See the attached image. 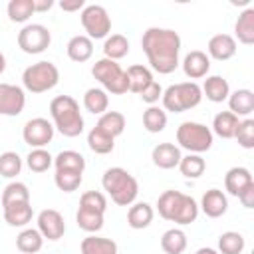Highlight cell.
<instances>
[{
  "mask_svg": "<svg viewBox=\"0 0 254 254\" xmlns=\"http://www.w3.org/2000/svg\"><path fill=\"white\" fill-rule=\"evenodd\" d=\"M141 48L151 67L163 75L179 67L181 36L171 28H147L141 38Z\"/></svg>",
  "mask_w": 254,
  "mask_h": 254,
  "instance_id": "6da1fadb",
  "label": "cell"
},
{
  "mask_svg": "<svg viewBox=\"0 0 254 254\" xmlns=\"http://www.w3.org/2000/svg\"><path fill=\"white\" fill-rule=\"evenodd\" d=\"M157 210L165 220L187 226L196 220L198 204L192 196L183 194L181 190H165L157 200Z\"/></svg>",
  "mask_w": 254,
  "mask_h": 254,
  "instance_id": "7a4b0ae2",
  "label": "cell"
},
{
  "mask_svg": "<svg viewBox=\"0 0 254 254\" xmlns=\"http://www.w3.org/2000/svg\"><path fill=\"white\" fill-rule=\"evenodd\" d=\"M50 115L54 121V129H58L64 137H77L83 133V117L79 111V103L71 95H58L50 103Z\"/></svg>",
  "mask_w": 254,
  "mask_h": 254,
  "instance_id": "3957f363",
  "label": "cell"
},
{
  "mask_svg": "<svg viewBox=\"0 0 254 254\" xmlns=\"http://www.w3.org/2000/svg\"><path fill=\"white\" fill-rule=\"evenodd\" d=\"M103 190L111 196V200L119 206H131L139 194V183L137 179L127 173L123 167H111L101 177Z\"/></svg>",
  "mask_w": 254,
  "mask_h": 254,
  "instance_id": "277c9868",
  "label": "cell"
},
{
  "mask_svg": "<svg viewBox=\"0 0 254 254\" xmlns=\"http://www.w3.org/2000/svg\"><path fill=\"white\" fill-rule=\"evenodd\" d=\"M161 99H163L165 111L183 113V111L192 109V107H196L200 103L202 91H200V85L196 81H181V83L169 85L163 91Z\"/></svg>",
  "mask_w": 254,
  "mask_h": 254,
  "instance_id": "5b68a950",
  "label": "cell"
},
{
  "mask_svg": "<svg viewBox=\"0 0 254 254\" xmlns=\"http://www.w3.org/2000/svg\"><path fill=\"white\" fill-rule=\"evenodd\" d=\"M58 81H60V69L56 67V64H52L48 60H42V62L28 65L22 73L24 89H28L30 93L50 91L58 85Z\"/></svg>",
  "mask_w": 254,
  "mask_h": 254,
  "instance_id": "8992f818",
  "label": "cell"
},
{
  "mask_svg": "<svg viewBox=\"0 0 254 254\" xmlns=\"http://www.w3.org/2000/svg\"><path fill=\"white\" fill-rule=\"evenodd\" d=\"M91 75L103 85L105 91L113 93V95H123L129 91V81H127V73L121 69V65L113 60L101 58L93 64L91 67Z\"/></svg>",
  "mask_w": 254,
  "mask_h": 254,
  "instance_id": "52a82bcc",
  "label": "cell"
},
{
  "mask_svg": "<svg viewBox=\"0 0 254 254\" xmlns=\"http://www.w3.org/2000/svg\"><path fill=\"white\" fill-rule=\"evenodd\" d=\"M212 139H214L212 131L202 123L185 121L177 127V143H179V147L187 149L189 153L200 155V153L208 151L212 147Z\"/></svg>",
  "mask_w": 254,
  "mask_h": 254,
  "instance_id": "ba28073f",
  "label": "cell"
},
{
  "mask_svg": "<svg viewBox=\"0 0 254 254\" xmlns=\"http://www.w3.org/2000/svg\"><path fill=\"white\" fill-rule=\"evenodd\" d=\"M79 20L89 40L107 38V34L111 32V18L107 10L99 4H85V8L79 14Z\"/></svg>",
  "mask_w": 254,
  "mask_h": 254,
  "instance_id": "9c48e42d",
  "label": "cell"
},
{
  "mask_svg": "<svg viewBox=\"0 0 254 254\" xmlns=\"http://www.w3.org/2000/svg\"><path fill=\"white\" fill-rule=\"evenodd\" d=\"M52 34L44 24H26L18 32V48L24 54H42L50 48Z\"/></svg>",
  "mask_w": 254,
  "mask_h": 254,
  "instance_id": "30bf717a",
  "label": "cell"
},
{
  "mask_svg": "<svg viewBox=\"0 0 254 254\" xmlns=\"http://www.w3.org/2000/svg\"><path fill=\"white\" fill-rule=\"evenodd\" d=\"M22 139L32 149H44L54 139V125L44 117H34L26 121L22 129Z\"/></svg>",
  "mask_w": 254,
  "mask_h": 254,
  "instance_id": "8fae6325",
  "label": "cell"
},
{
  "mask_svg": "<svg viewBox=\"0 0 254 254\" xmlns=\"http://www.w3.org/2000/svg\"><path fill=\"white\" fill-rule=\"evenodd\" d=\"M26 107V93L20 85L0 83V115L16 117Z\"/></svg>",
  "mask_w": 254,
  "mask_h": 254,
  "instance_id": "7c38bea8",
  "label": "cell"
},
{
  "mask_svg": "<svg viewBox=\"0 0 254 254\" xmlns=\"http://www.w3.org/2000/svg\"><path fill=\"white\" fill-rule=\"evenodd\" d=\"M38 230L44 238L48 240H60L65 232V222L64 216L56 210V208H44L38 214Z\"/></svg>",
  "mask_w": 254,
  "mask_h": 254,
  "instance_id": "4fadbf2b",
  "label": "cell"
},
{
  "mask_svg": "<svg viewBox=\"0 0 254 254\" xmlns=\"http://www.w3.org/2000/svg\"><path fill=\"white\" fill-rule=\"evenodd\" d=\"M198 210H202L208 218H220L228 210V198L220 189H208L200 198Z\"/></svg>",
  "mask_w": 254,
  "mask_h": 254,
  "instance_id": "5bb4252c",
  "label": "cell"
},
{
  "mask_svg": "<svg viewBox=\"0 0 254 254\" xmlns=\"http://www.w3.org/2000/svg\"><path fill=\"white\" fill-rule=\"evenodd\" d=\"M206 50H208V58H214L218 62H226L236 54V40L230 34H214L208 40Z\"/></svg>",
  "mask_w": 254,
  "mask_h": 254,
  "instance_id": "9a60e30c",
  "label": "cell"
},
{
  "mask_svg": "<svg viewBox=\"0 0 254 254\" xmlns=\"http://www.w3.org/2000/svg\"><path fill=\"white\" fill-rule=\"evenodd\" d=\"M208 69H210V58L200 50L189 52L183 60V71L189 79H200L208 73Z\"/></svg>",
  "mask_w": 254,
  "mask_h": 254,
  "instance_id": "2e32d148",
  "label": "cell"
},
{
  "mask_svg": "<svg viewBox=\"0 0 254 254\" xmlns=\"http://www.w3.org/2000/svg\"><path fill=\"white\" fill-rule=\"evenodd\" d=\"M181 149L175 145V143H159L153 147V153H151V159L155 163V167L159 169H175L179 167V161H181Z\"/></svg>",
  "mask_w": 254,
  "mask_h": 254,
  "instance_id": "e0dca14e",
  "label": "cell"
},
{
  "mask_svg": "<svg viewBox=\"0 0 254 254\" xmlns=\"http://www.w3.org/2000/svg\"><path fill=\"white\" fill-rule=\"evenodd\" d=\"M200 91H202V95H206L208 101H212V103H222V101H226L228 95H230V85H228V81H226L222 75H208V77L204 79Z\"/></svg>",
  "mask_w": 254,
  "mask_h": 254,
  "instance_id": "ac0fdd59",
  "label": "cell"
},
{
  "mask_svg": "<svg viewBox=\"0 0 254 254\" xmlns=\"http://www.w3.org/2000/svg\"><path fill=\"white\" fill-rule=\"evenodd\" d=\"M252 175L246 167H232L226 171L224 175V189L228 190V194L238 196L248 185H252Z\"/></svg>",
  "mask_w": 254,
  "mask_h": 254,
  "instance_id": "d6986e66",
  "label": "cell"
},
{
  "mask_svg": "<svg viewBox=\"0 0 254 254\" xmlns=\"http://www.w3.org/2000/svg\"><path fill=\"white\" fill-rule=\"evenodd\" d=\"M230 113L236 117H248L254 111V93L250 89H236L228 95Z\"/></svg>",
  "mask_w": 254,
  "mask_h": 254,
  "instance_id": "ffe728a7",
  "label": "cell"
},
{
  "mask_svg": "<svg viewBox=\"0 0 254 254\" xmlns=\"http://www.w3.org/2000/svg\"><path fill=\"white\" fill-rule=\"evenodd\" d=\"M153 216H155V210L149 202H135V204L129 206L127 224L133 230H143L153 222Z\"/></svg>",
  "mask_w": 254,
  "mask_h": 254,
  "instance_id": "44dd1931",
  "label": "cell"
},
{
  "mask_svg": "<svg viewBox=\"0 0 254 254\" xmlns=\"http://www.w3.org/2000/svg\"><path fill=\"white\" fill-rule=\"evenodd\" d=\"M65 52H67V58L71 62H77V64H83L87 62L91 56H93V42L87 38V36H73L67 46H65Z\"/></svg>",
  "mask_w": 254,
  "mask_h": 254,
  "instance_id": "7402d4cb",
  "label": "cell"
},
{
  "mask_svg": "<svg viewBox=\"0 0 254 254\" xmlns=\"http://www.w3.org/2000/svg\"><path fill=\"white\" fill-rule=\"evenodd\" d=\"M234 34L240 44H244V46L254 44V8H246L240 12V16L234 24Z\"/></svg>",
  "mask_w": 254,
  "mask_h": 254,
  "instance_id": "603a6c76",
  "label": "cell"
},
{
  "mask_svg": "<svg viewBox=\"0 0 254 254\" xmlns=\"http://www.w3.org/2000/svg\"><path fill=\"white\" fill-rule=\"evenodd\" d=\"M81 254H117V242L103 236H85L79 244Z\"/></svg>",
  "mask_w": 254,
  "mask_h": 254,
  "instance_id": "cb8c5ba5",
  "label": "cell"
},
{
  "mask_svg": "<svg viewBox=\"0 0 254 254\" xmlns=\"http://www.w3.org/2000/svg\"><path fill=\"white\" fill-rule=\"evenodd\" d=\"M34 216L30 202H14L4 206V220L10 226H26Z\"/></svg>",
  "mask_w": 254,
  "mask_h": 254,
  "instance_id": "d4e9b609",
  "label": "cell"
},
{
  "mask_svg": "<svg viewBox=\"0 0 254 254\" xmlns=\"http://www.w3.org/2000/svg\"><path fill=\"white\" fill-rule=\"evenodd\" d=\"M95 127L115 139L125 131V115L119 111H105L103 115H99Z\"/></svg>",
  "mask_w": 254,
  "mask_h": 254,
  "instance_id": "484cf974",
  "label": "cell"
},
{
  "mask_svg": "<svg viewBox=\"0 0 254 254\" xmlns=\"http://www.w3.org/2000/svg\"><path fill=\"white\" fill-rule=\"evenodd\" d=\"M240 119L230 113V111H220L214 115L212 119V133H216L218 137L222 139H234V133H236V127H238Z\"/></svg>",
  "mask_w": 254,
  "mask_h": 254,
  "instance_id": "4316f807",
  "label": "cell"
},
{
  "mask_svg": "<svg viewBox=\"0 0 254 254\" xmlns=\"http://www.w3.org/2000/svg\"><path fill=\"white\" fill-rule=\"evenodd\" d=\"M44 246V236L38 228H26L16 236V248L22 254H36Z\"/></svg>",
  "mask_w": 254,
  "mask_h": 254,
  "instance_id": "83f0119b",
  "label": "cell"
},
{
  "mask_svg": "<svg viewBox=\"0 0 254 254\" xmlns=\"http://www.w3.org/2000/svg\"><path fill=\"white\" fill-rule=\"evenodd\" d=\"M125 73H127V81H129V91H133V93H141L153 81L151 69L145 67V65H141V64L129 65Z\"/></svg>",
  "mask_w": 254,
  "mask_h": 254,
  "instance_id": "f1b7e54d",
  "label": "cell"
},
{
  "mask_svg": "<svg viewBox=\"0 0 254 254\" xmlns=\"http://www.w3.org/2000/svg\"><path fill=\"white\" fill-rule=\"evenodd\" d=\"M83 107L93 115H103L109 107L107 91L101 87H89L83 95Z\"/></svg>",
  "mask_w": 254,
  "mask_h": 254,
  "instance_id": "f546056e",
  "label": "cell"
},
{
  "mask_svg": "<svg viewBox=\"0 0 254 254\" xmlns=\"http://www.w3.org/2000/svg\"><path fill=\"white\" fill-rule=\"evenodd\" d=\"M161 248L165 254H183L187 250V234L181 228H169L161 236Z\"/></svg>",
  "mask_w": 254,
  "mask_h": 254,
  "instance_id": "4dcf8cb0",
  "label": "cell"
},
{
  "mask_svg": "<svg viewBox=\"0 0 254 254\" xmlns=\"http://www.w3.org/2000/svg\"><path fill=\"white\" fill-rule=\"evenodd\" d=\"M103 54L107 60H121L129 54V40L123 36V34H111L105 38L103 42Z\"/></svg>",
  "mask_w": 254,
  "mask_h": 254,
  "instance_id": "1f68e13d",
  "label": "cell"
},
{
  "mask_svg": "<svg viewBox=\"0 0 254 254\" xmlns=\"http://www.w3.org/2000/svg\"><path fill=\"white\" fill-rule=\"evenodd\" d=\"M87 147H89L93 153H97V155H107V153L113 151L115 139L109 137L107 133H103L101 129L93 127V129L87 133Z\"/></svg>",
  "mask_w": 254,
  "mask_h": 254,
  "instance_id": "d6a6232c",
  "label": "cell"
},
{
  "mask_svg": "<svg viewBox=\"0 0 254 254\" xmlns=\"http://www.w3.org/2000/svg\"><path fill=\"white\" fill-rule=\"evenodd\" d=\"M83 181V173L79 171H69V169H58L56 175H54V183L60 190L64 192H73L79 189Z\"/></svg>",
  "mask_w": 254,
  "mask_h": 254,
  "instance_id": "836d02e7",
  "label": "cell"
},
{
  "mask_svg": "<svg viewBox=\"0 0 254 254\" xmlns=\"http://www.w3.org/2000/svg\"><path fill=\"white\" fill-rule=\"evenodd\" d=\"M244 246H246V240L240 232L228 230L218 236V252L220 254H242Z\"/></svg>",
  "mask_w": 254,
  "mask_h": 254,
  "instance_id": "e575fe53",
  "label": "cell"
},
{
  "mask_svg": "<svg viewBox=\"0 0 254 254\" xmlns=\"http://www.w3.org/2000/svg\"><path fill=\"white\" fill-rule=\"evenodd\" d=\"M54 165H56V171H58V169H69V171H79V173H83V169H85V159H83L81 153L67 149V151H62V153H58V155L54 157Z\"/></svg>",
  "mask_w": 254,
  "mask_h": 254,
  "instance_id": "d590c367",
  "label": "cell"
},
{
  "mask_svg": "<svg viewBox=\"0 0 254 254\" xmlns=\"http://www.w3.org/2000/svg\"><path fill=\"white\" fill-rule=\"evenodd\" d=\"M143 127L149 133H161L167 127V111L157 105H149V109L143 113Z\"/></svg>",
  "mask_w": 254,
  "mask_h": 254,
  "instance_id": "8d00e7d4",
  "label": "cell"
},
{
  "mask_svg": "<svg viewBox=\"0 0 254 254\" xmlns=\"http://www.w3.org/2000/svg\"><path fill=\"white\" fill-rule=\"evenodd\" d=\"M204 169H206L204 159L194 153H189L187 157H181V161H179V171L187 179H198L204 173Z\"/></svg>",
  "mask_w": 254,
  "mask_h": 254,
  "instance_id": "74e56055",
  "label": "cell"
},
{
  "mask_svg": "<svg viewBox=\"0 0 254 254\" xmlns=\"http://www.w3.org/2000/svg\"><path fill=\"white\" fill-rule=\"evenodd\" d=\"M8 18L12 22H18V24H24L30 20V16L36 12L34 10V0H10L8 2Z\"/></svg>",
  "mask_w": 254,
  "mask_h": 254,
  "instance_id": "f35d334b",
  "label": "cell"
},
{
  "mask_svg": "<svg viewBox=\"0 0 254 254\" xmlns=\"http://www.w3.org/2000/svg\"><path fill=\"white\" fill-rule=\"evenodd\" d=\"M14 202H30V190L24 183H8L2 190V206L14 204Z\"/></svg>",
  "mask_w": 254,
  "mask_h": 254,
  "instance_id": "ab89813d",
  "label": "cell"
},
{
  "mask_svg": "<svg viewBox=\"0 0 254 254\" xmlns=\"http://www.w3.org/2000/svg\"><path fill=\"white\" fill-rule=\"evenodd\" d=\"M75 222L81 230L85 232H99L103 228V214L101 212H93L87 208H77L75 212Z\"/></svg>",
  "mask_w": 254,
  "mask_h": 254,
  "instance_id": "60d3db41",
  "label": "cell"
},
{
  "mask_svg": "<svg viewBox=\"0 0 254 254\" xmlns=\"http://www.w3.org/2000/svg\"><path fill=\"white\" fill-rule=\"evenodd\" d=\"M26 165L34 173H44L54 165V157L46 149H32L26 155Z\"/></svg>",
  "mask_w": 254,
  "mask_h": 254,
  "instance_id": "b9f144b4",
  "label": "cell"
},
{
  "mask_svg": "<svg viewBox=\"0 0 254 254\" xmlns=\"http://www.w3.org/2000/svg\"><path fill=\"white\" fill-rule=\"evenodd\" d=\"M22 171V159L14 151H6L0 155V177L14 179Z\"/></svg>",
  "mask_w": 254,
  "mask_h": 254,
  "instance_id": "7bdbcfd3",
  "label": "cell"
},
{
  "mask_svg": "<svg viewBox=\"0 0 254 254\" xmlns=\"http://www.w3.org/2000/svg\"><path fill=\"white\" fill-rule=\"evenodd\" d=\"M79 208H87V210L105 214V210H107V198L99 190H87L79 198Z\"/></svg>",
  "mask_w": 254,
  "mask_h": 254,
  "instance_id": "ee69618b",
  "label": "cell"
},
{
  "mask_svg": "<svg viewBox=\"0 0 254 254\" xmlns=\"http://www.w3.org/2000/svg\"><path fill=\"white\" fill-rule=\"evenodd\" d=\"M234 139L238 141V145L242 149H254V119H250V117L242 119L236 127Z\"/></svg>",
  "mask_w": 254,
  "mask_h": 254,
  "instance_id": "f6af8a7d",
  "label": "cell"
},
{
  "mask_svg": "<svg viewBox=\"0 0 254 254\" xmlns=\"http://www.w3.org/2000/svg\"><path fill=\"white\" fill-rule=\"evenodd\" d=\"M161 95H163V87H161L159 81H155V79L139 93V97H141L145 103H149V105H155V103L161 99Z\"/></svg>",
  "mask_w": 254,
  "mask_h": 254,
  "instance_id": "bcb514c9",
  "label": "cell"
},
{
  "mask_svg": "<svg viewBox=\"0 0 254 254\" xmlns=\"http://www.w3.org/2000/svg\"><path fill=\"white\" fill-rule=\"evenodd\" d=\"M238 200L242 202V206H246V208H254V183L248 185V187L238 194Z\"/></svg>",
  "mask_w": 254,
  "mask_h": 254,
  "instance_id": "7dc6e473",
  "label": "cell"
},
{
  "mask_svg": "<svg viewBox=\"0 0 254 254\" xmlns=\"http://www.w3.org/2000/svg\"><path fill=\"white\" fill-rule=\"evenodd\" d=\"M60 8L64 10V12H75V10H83L85 8V2L83 0H62L60 2Z\"/></svg>",
  "mask_w": 254,
  "mask_h": 254,
  "instance_id": "c3c4849f",
  "label": "cell"
},
{
  "mask_svg": "<svg viewBox=\"0 0 254 254\" xmlns=\"http://www.w3.org/2000/svg\"><path fill=\"white\" fill-rule=\"evenodd\" d=\"M54 6V0H34V10L36 12H48Z\"/></svg>",
  "mask_w": 254,
  "mask_h": 254,
  "instance_id": "681fc988",
  "label": "cell"
},
{
  "mask_svg": "<svg viewBox=\"0 0 254 254\" xmlns=\"http://www.w3.org/2000/svg\"><path fill=\"white\" fill-rule=\"evenodd\" d=\"M194 254H218L214 248H208V246H204V248H198Z\"/></svg>",
  "mask_w": 254,
  "mask_h": 254,
  "instance_id": "f907efd6",
  "label": "cell"
},
{
  "mask_svg": "<svg viewBox=\"0 0 254 254\" xmlns=\"http://www.w3.org/2000/svg\"><path fill=\"white\" fill-rule=\"evenodd\" d=\"M4 69H6V58H4V54L0 52V75H2Z\"/></svg>",
  "mask_w": 254,
  "mask_h": 254,
  "instance_id": "816d5d0a",
  "label": "cell"
}]
</instances>
